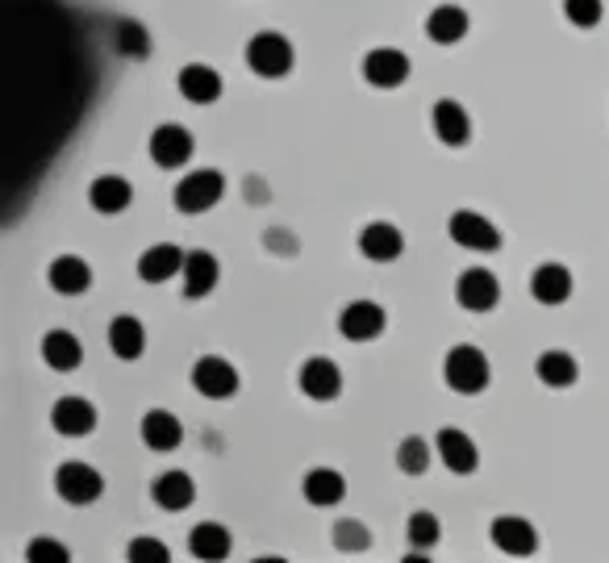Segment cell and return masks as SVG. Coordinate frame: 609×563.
Segmentation results:
<instances>
[{"instance_id":"4dcf8cb0","label":"cell","mask_w":609,"mask_h":563,"mask_svg":"<svg viewBox=\"0 0 609 563\" xmlns=\"http://www.w3.org/2000/svg\"><path fill=\"white\" fill-rule=\"evenodd\" d=\"M113 47H117V54H126V59H147L151 54V38H147V29L138 26V22H117Z\"/></svg>"},{"instance_id":"d4e9b609","label":"cell","mask_w":609,"mask_h":563,"mask_svg":"<svg viewBox=\"0 0 609 563\" xmlns=\"http://www.w3.org/2000/svg\"><path fill=\"white\" fill-rule=\"evenodd\" d=\"M188 551L205 563L226 560V555H230V530H226L221 522H201V526L188 535Z\"/></svg>"},{"instance_id":"e575fe53","label":"cell","mask_w":609,"mask_h":563,"mask_svg":"<svg viewBox=\"0 0 609 563\" xmlns=\"http://www.w3.org/2000/svg\"><path fill=\"white\" fill-rule=\"evenodd\" d=\"M126 560L130 563H167L172 560V551H167V542H160V538H134L130 547H126Z\"/></svg>"},{"instance_id":"5bb4252c","label":"cell","mask_w":609,"mask_h":563,"mask_svg":"<svg viewBox=\"0 0 609 563\" xmlns=\"http://www.w3.org/2000/svg\"><path fill=\"white\" fill-rule=\"evenodd\" d=\"M405 76H409V59L393 47H376L364 59V80L376 88H397V84H405Z\"/></svg>"},{"instance_id":"8992f818","label":"cell","mask_w":609,"mask_h":563,"mask_svg":"<svg viewBox=\"0 0 609 563\" xmlns=\"http://www.w3.org/2000/svg\"><path fill=\"white\" fill-rule=\"evenodd\" d=\"M455 300L468 314H489L502 300V284H497V276L489 268H468L459 271V280H455Z\"/></svg>"},{"instance_id":"2e32d148","label":"cell","mask_w":609,"mask_h":563,"mask_svg":"<svg viewBox=\"0 0 609 563\" xmlns=\"http://www.w3.org/2000/svg\"><path fill=\"white\" fill-rule=\"evenodd\" d=\"M439 456H443V463H447L455 476H468V472H477V463H480L477 443H472L464 430H455V426L439 430Z\"/></svg>"},{"instance_id":"d6a6232c","label":"cell","mask_w":609,"mask_h":563,"mask_svg":"<svg viewBox=\"0 0 609 563\" xmlns=\"http://www.w3.org/2000/svg\"><path fill=\"white\" fill-rule=\"evenodd\" d=\"M397 468L401 472H409V476H422L426 468H430V447H426V438H405L397 447Z\"/></svg>"},{"instance_id":"603a6c76","label":"cell","mask_w":609,"mask_h":563,"mask_svg":"<svg viewBox=\"0 0 609 563\" xmlns=\"http://www.w3.org/2000/svg\"><path fill=\"white\" fill-rule=\"evenodd\" d=\"M47 280H51L54 293L63 296H80L88 284H92V268L84 264L80 255H59L51 264V271H47Z\"/></svg>"},{"instance_id":"7a4b0ae2","label":"cell","mask_w":609,"mask_h":563,"mask_svg":"<svg viewBox=\"0 0 609 563\" xmlns=\"http://www.w3.org/2000/svg\"><path fill=\"white\" fill-rule=\"evenodd\" d=\"M443 380H447V388L464 393V397L484 393V384H489V359H484V350L451 347L447 363H443Z\"/></svg>"},{"instance_id":"f546056e","label":"cell","mask_w":609,"mask_h":563,"mask_svg":"<svg viewBox=\"0 0 609 563\" xmlns=\"http://www.w3.org/2000/svg\"><path fill=\"white\" fill-rule=\"evenodd\" d=\"M576 375H581V368L568 350H543L538 355V380L547 388H568V384H576Z\"/></svg>"},{"instance_id":"7c38bea8","label":"cell","mask_w":609,"mask_h":563,"mask_svg":"<svg viewBox=\"0 0 609 563\" xmlns=\"http://www.w3.org/2000/svg\"><path fill=\"white\" fill-rule=\"evenodd\" d=\"M185 251L180 246H172V242H160V246H151V251H142L138 255V276L147 280V284H167L172 276H180L185 271Z\"/></svg>"},{"instance_id":"4316f807","label":"cell","mask_w":609,"mask_h":563,"mask_svg":"<svg viewBox=\"0 0 609 563\" xmlns=\"http://www.w3.org/2000/svg\"><path fill=\"white\" fill-rule=\"evenodd\" d=\"M42 359L51 363L54 372H76L84 359V347L76 334H67V330H51L47 338H42Z\"/></svg>"},{"instance_id":"5b68a950","label":"cell","mask_w":609,"mask_h":563,"mask_svg":"<svg viewBox=\"0 0 609 563\" xmlns=\"http://www.w3.org/2000/svg\"><path fill=\"white\" fill-rule=\"evenodd\" d=\"M192 388H196L201 397H210V401H226V397L239 393V372H234V363H226L221 355H201V359L192 363Z\"/></svg>"},{"instance_id":"7402d4cb","label":"cell","mask_w":609,"mask_h":563,"mask_svg":"<svg viewBox=\"0 0 609 563\" xmlns=\"http://www.w3.org/2000/svg\"><path fill=\"white\" fill-rule=\"evenodd\" d=\"M151 497H155V506L167 513H180L192 506V497H196V488H192V476L188 472H163L155 476V488H151Z\"/></svg>"},{"instance_id":"8d00e7d4","label":"cell","mask_w":609,"mask_h":563,"mask_svg":"<svg viewBox=\"0 0 609 563\" xmlns=\"http://www.w3.org/2000/svg\"><path fill=\"white\" fill-rule=\"evenodd\" d=\"M563 17H568L572 26L593 29L601 22V0H563Z\"/></svg>"},{"instance_id":"277c9868","label":"cell","mask_w":609,"mask_h":563,"mask_svg":"<svg viewBox=\"0 0 609 563\" xmlns=\"http://www.w3.org/2000/svg\"><path fill=\"white\" fill-rule=\"evenodd\" d=\"M226 192V176L213 171V167H201V171H188L185 180L176 184V209L180 214H205L221 201Z\"/></svg>"},{"instance_id":"9a60e30c","label":"cell","mask_w":609,"mask_h":563,"mask_svg":"<svg viewBox=\"0 0 609 563\" xmlns=\"http://www.w3.org/2000/svg\"><path fill=\"white\" fill-rule=\"evenodd\" d=\"M51 422L59 434L80 438V434H92V426H97V409H92V401H84V397H59L51 409Z\"/></svg>"},{"instance_id":"e0dca14e","label":"cell","mask_w":609,"mask_h":563,"mask_svg":"<svg viewBox=\"0 0 609 563\" xmlns=\"http://www.w3.org/2000/svg\"><path fill=\"white\" fill-rule=\"evenodd\" d=\"M493 542L502 547L505 555H518V560L538 551V535H534V526L526 517H497L493 522Z\"/></svg>"},{"instance_id":"484cf974","label":"cell","mask_w":609,"mask_h":563,"mask_svg":"<svg viewBox=\"0 0 609 563\" xmlns=\"http://www.w3.org/2000/svg\"><path fill=\"white\" fill-rule=\"evenodd\" d=\"M134 188L130 180H122V176H97L92 188H88V201H92V209L97 214H122L126 205H130Z\"/></svg>"},{"instance_id":"d6986e66","label":"cell","mask_w":609,"mask_h":563,"mask_svg":"<svg viewBox=\"0 0 609 563\" xmlns=\"http://www.w3.org/2000/svg\"><path fill=\"white\" fill-rule=\"evenodd\" d=\"M468 13L459 9V4H439V9H430V17H426V38L430 42H439V47H455L464 34H468Z\"/></svg>"},{"instance_id":"9c48e42d","label":"cell","mask_w":609,"mask_h":563,"mask_svg":"<svg viewBox=\"0 0 609 563\" xmlns=\"http://www.w3.org/2000/svg\"><path fill=\"white\" fill-rule=\"evenodd\" d=\"M401 251H405V239L393 221H368L359 230V255L371 259V264H393Z\"/></svg>"},{"instance_id":"1f68e13d","label":"cell","mask_w":609,"mask_h":563,"mask_svg":"<svg viewBox=\"0 0 609 563\" xmlns=\"http://www.w3.org/2000/svg\"><path fill=\"white\" fill-rule=\"evenodd\" d=\"M443 535V526H439V517L430 510H418L409 517V542H414V551H430L434 542Z\"/></svg>"},{"instance_id":"44dd1931","label":"cell","mask_w":609,"mask_h":563,"mask_svg":"<svg viewBox=\"0 0 609 563\" xmlns=\"http://www.w3.org/2000/svg\"><path fill=\"white\" fill-rule=\"evenodd\" d=\"M530 293H534V300H543V305H563V300L572 296V271L563 268V264H543V268H534V276H530Z\"/></svg>"},{"instance_id":"836d02e7","label":"cell","mask_w":609,"mask_h":563,"mask_svg":"<svg viewBox=\"0 0 609 563\" xmlns=\"http://www.w3.org/2000/svg\"><path fill=\"white\" fill-rule=\"evenodd\" d=\"M334 547H339V551H346V555H355V551H368V547H371L368 526H364V522H355V517L339 522V526H334Z\"/></svg>"},{"instance_id":"4fadbf2b","label":"cell","mask_w":609,"mask_h":563,"mask_svg":"<svg viewBox=\"0 0 609 563\" xmlns=\"http://www.w3.org/2000/svg\"><path fill=\"white\" fill-rule=\"evenodd\" d=\"M151 159L160 163V167H185L192 159V135H188L185 126H176V121L160 126L151 135Z\"/></svg>"},{"instance_id":"8fae6325","label":"cell","mask_w":609,"mask_h":563,"mask_svg":"<svg viewBox=\"0 0 609 563\" xmlns=\"http://www.w3.org/2000/svg\"><path fill=\"white\" fill-rule=\"evenodd\" d=\"M301 393L305 397H314V401H334L339 393H343V372H339V363L334 359H309L305 368H301Z\"/></svg>"},{"instance_id":"30bf717a","label":"cell","mask_w":609,"mask_h":563,"mask_svg":"<svg viewBox=\"0 0 609 563\" xmlns=\"http://www.w3.org/2000/svg\"><path fill=\"white\" fill-rule=\"evenodd\" d=\"M430 126H434V138L443 146H464L472 138V117L459 101H439L430 108Z\"/></svg>"},{"instance_id":"ac0fdd59","label":"cell","mask_w":609,"mask_h":563,"mask_svg":"<svg viewBox=\"0 0 609 563\" xmlns=\"http://www.w3.org/2000/svg\"><path fill=\"white\" fill-rule=\"evenodd\" d=\"M176 88L185 92V101H192V105H213L221 97V76L213 72L210 63H188L180 72V80H176Z\"/></svg>"},{"instance_id":"cb8c5ba5","label":"cell","mask_w":609,"mask_h":563,"mask_svg":"<svg viewBox=\"0 0 609 563\" xmlns=\"http://www.w3.org/2000/svg\"><path fill=\"white\" fill-rule=\"evenodd\" d=\"M185 296H210L213 289H217V276H221V268H217V259H213L210 251H192L185 259Z\"/></svg>"},{"instance_id":"ffe728a7","label":"cell","mask_w":609,"mask_h":563,"mask_svg":"<svg viewBox=\"0 0 609 563\" xmlns=\"http://www.w3.org/2000/svg\"><path fill=\"white\" fill-rule=\"evenodd\" d=\"M142 443H147L151 451H176V447L185 443L180 418L167 413V409H151V413L142 418Z\"/></svg>"},{"instance_id":"3957f363","label":"cell","mask_w":609,"mask_h":563,"mask_svg":"<svg viewBox=\"0 0 609 563\" xmlns=\"http://www.w3.org/2000/svg\"><path fill=\"white\" fill-rule=\"evenodd\" d=\"M54 492H59L63 501H72V506H92V501L105 492V476H101L92 463L72 459V463H59V472H54Z\"/></svg>"},{"instance_id":"83f0119b","label":"cell","mask_w":609,"mask_h":563,"mask_svg":"<svg viewBox=\"0 0 609 563\" xmlns=\"http://www.w3.org/2000/svg\"><path fill=\"white\" fill-rule=\"evenodd\" d=\"M109 347H113L117 359H138V355L147 350V330H142V322L130 318V314L113 318V322H109Z\"/></svg>"},{"instance_id":"d590c367","label":"cell","mask_w":609,"mask_h":563,"mask_svg":"<svg viewBox=\"0 0 609 563\" xmlns=\"http://www.w3.org/2000/svg\"><path fill=\"white\" fill-rule=\"evenodd\" d=\"M29 563H72V551L59 542V538H34L26 547Z\"/></svg>"},{"instance_id":"ba28073f","label":"cell","mask_w":609,"mask_h":563,"mask_svg":"<svg viewBox=\"0 0 609 563\" xmlns=\"http://www.w3.org/2000/svg\"><path fill=\"white\" fill-rule=\"evenodd\" d=\"M384 309L376 305V300H351L343 314H339V330H343V338L351 343H368V338H380V330H384Z\"/></svg>"},{"instance_id":"52a82bcc","label":"cell","mask_w":609,"mask_h":563,"mask_svg":"<svg viewBox=\"0 0 609 563\" xmlns=\"http://www.w3.org/2000/svg\"><path fill=\"white\" fill-rule=\"evenodd\" d=\"M451 242L464 251H502V230L484 214L459 209V214H451Z\"/></svg>"},{"instance_id":"f1b7e54d","label":"cell","mask_w":609,"mask_h":563,"mask_svg":"<svg viewBox=\"0 0 609 563\" xmlns=\"http://www.w3.org/2000/svg\"><path fill=\"white\" fill-rule=\"evenodd\" d=\"M301 492H305L309 506H339L346 492V481L334 468H314V472L305 476V484H301Z\"/></svg>"},{"instance_id":"6da1fadb","label":"cell","mask_w":609,"mask_h":563,"mask_svg":"<svg viewBox=\"0 0 609 563\" xmlns=\"http://www.w3.org/2000/svg\"><path fill=\"white\" fill-rule=\"evenodd\" d=\"M246 67L264 80H280L292 72V42L276 29H264L246 42Z\"/></svg>"}]
</instances>
